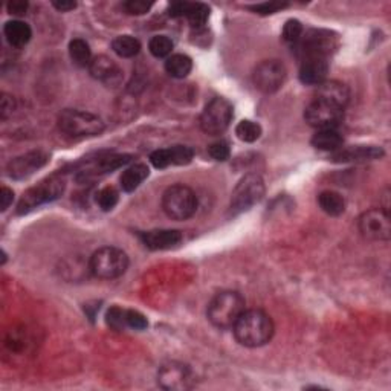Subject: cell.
I'll list each match as a JSON object with an SVG mask.
<instances>
[{"label": "cell", "mask_w": 391, "mask_h": 391, "mask_svg": "<svg viewBox=\"0 0 391 391\" xmlns=\"http://www.w3.org/2000/svg\"><path fill=\"white\" fill-rule=\"evenodd\" d=\"M236 340L245 347H262L268 344L276 327H273L272 318L260 309L245 310L232 327Z\"/></svg>", "instance_id": "6da1fadb"}, {"label": "cell", "mask_w": 391, "mask_h": 391, "mask_svg": "<svg viewBox=\"0 0 391 391\" xmlns=\"http://www.w3.org/2000/svg\"><path fill=\"white\" fill-rule=\"evenodd\" d=\"M246 310L245 298L236 291L218 292L208 304L207 315L217 328H232Z\"/></svg>", "instance_id": "7a4b0ae2"}, {"label": "cell", "mask_w": 391, "mask_h": 391, "mask_svg": "<svg viewBox=\"0 0 391 391\" xmlns=\"http://www.w3.org/2000/svg\"><path fill=\"white\" fill-rule=\"evenodd\" d=\"M129 257L120 248L103 246L92 254L89 271L101 280H115L126 273Z\"/></svg>", "instance_id": "3957f363"}, {"label": "cell", "mask_w": 391, "mask_h": 391, "mask_svg": "<svg viewBox=\"0 0 391 391\" xmlns=\"http://www.w3.org/2000/svg\"><path fill=\"white\" fill-rule=\"evenodd\" d=\"M198 196L190 186L171 185L162 194V209L173 221H186L198 211Z\"/></svg>", "instance_id": "277c9868"}, {"label": "cell", "mask_w": 391, "mask_h": 391, "mask_svg": "<svg viewBox=\"0 0 391 391\" xmlns=\"http://www.w3.org/2000/svg\"><path fill=\"white\" fill-rule=\"evenodd\" d=\"M66 181L61 176H51L35 186H31L17 203V214H26L45 203L58 199L65 193Z\"/></svg>", "instance_id": "5b68a950"}, {"label": "cell", "mask_w": 391, "mask_h": 391, "mask_svg": "<svg viewBox=\"0 0 391 391\" xmlns=\"http://www.w3.org/2000/svg\"><path fill=\"white\" fill-rule=\"evenodd\" d=\"M338 48V38L330 31L310 29L303 33L301 38L295 43L296 56L304 58H328V56Z\"/></svg>", "instance_id": "8992f818"}, {"label": "cell", "mask_w": 391, "mask_h": 391, "mask_svg": "<svg viewBox=\"0 0 391 391\" xmlns=\"http://www.w3.org/2000/svg\"><path fill=\"white\" fill-rule=\"evenodd\" d=\"M58 127L69 136H97L104 130V122L89 112L66 109L58 115Z\"/></svg>", "instance_id": "52a82bcc"}, {"label": "cell", "mask_w": 391, "mask_h": 391, "mask_svg": "<svg viewBox=\"0 0 391 391\" xmlns=\"http://www.w3.org/2000/svg\"><path fill=\"white\" fill-rule=\"evenodd\" d=\"M264 182L259 175H246L240 179L231 196L230 213L237 216L260 203L264 196Z\"/></svg>", "instance_id": "ba28073f"}, {"label": "cell", "mask_w": 391, "mask_h": 391, "mask_svg": "<svg viewBox=\"0 0 391 391\" xmlns=\"http://www.w3.org/2000/svg\"><path fill=\"white\" fill-rule=\"evenodd\" d=\"M234 116L232 104L225 98H213L203 109L200 115V129L211 136L222 135L230 127Z\"/></svg>", "instance_id": "9c48e42d"}, {"label": "cell", "mask_w": 391, "mask_h": 391, "mask_svg": "<svg viewBox=\"0 0 391 391\" xmlns=\"http://www.w3.org/2000/svg\"><path fill=\"white\" fill-rule=\"evenodd\" d=\"M358 228L362 237L370 241H388L391 237V222L387 209L372 208L358 218Z\"/></svg>", "instance_id": "30bf717a"}, {"label": "cell", "mask_w": 391, "mask_h": 391, "mask_svg": "<svg viewBox=\"0 0 391 391\" xmlns=\"http://www.w3.org/2000/svg\"><path fill=\"white\" fill-rule=\"evenodd\" d=\"M287 70L278 60H264L257 65L253 74V81L257 89L263 93H273L285 84Z\"/></svg>", "instance_id": "8fae6325"}, {"label": "cell", "mask_w": 391, "mask_h": 391, "mask_svg": "<svg viewBox=\"0 0 391 391\" xmlns=\"http://www.w3.org/2000/svg\"><path fill=\"white\" fill-rule=\"evenodd\" d=\"M342 109L327 104L324 101L314 99L304 111V120L317 130L336 129L342 120Z\"/></svg>", "instance_id": "7c38bea8"}, {"label": "cell", "mask_w": 391, "mask_h": 391, "mask_svg": "<svg viewBox=\"0 0 391 391\" xmlns=\"http://www.w3.org/2000/svg\"><path fill=\"white\" fill-rule=\"evenodd\" d=\"M158 384L163 390L182 391L193 385V374L189 367L181 362H167L158 372Z\"/></svg>", "instance_id": "4fadbf2b"}, {"label": "cell", "mask_w": 391, "mask_h": 391, "mask_svg": "<svg viewBox=\"0 0 391 391\" xmlns=\"http://www.w3.org/2000/svg\"><path fill=\"white\" fill-rule=\"evenodd\" d=\"M49 161V154L45 153L42 150H34L29 152L26 154L17 156L14 158L10 163H8L6 171L8 176L13 179H26L29 176H33L37 170H40L45 167Z\"/></svg>", "instance_id": "5bb4252c"}, {"label": "cell", "mask_w": 391, "mask_h": 391, "mask_svg": "<svg viewBox=\"0 0 391 391\" xmlns=\"http://www.w3.org/2000/svg\"><path fill=\"white\" fill-rule=\"evenodd\" d=\"M194 158L193 148L186 145H175L159 148L150 154V162L154 168H167L170 166H186Z\"/></svg>", "instance_id": "9a60e30c"}, {"label": "cell", "mask_w": 391, "mask_h": 391, "mask_svg": "<svg viewBox=\"0 0 391 391\" xmlns=\"http://www.w3.org/2000/svg\"><path fill=\"white\" fill-rule=\"evenodd\" d=\"M89 72L95 80L107 86H118L122 80V70L116 61L107 56H98L92 58Z\"/></svg>", "instance_id": "2e32d148"}, {"label": "cell", "mask_w": 391, "mask_h": 391, "mask_svg": "<svg viewBox=\"0 0 391 391\" xmlns=\"http://www.w3.org/2000/svg\"><path fill=\"white\" fill-rule=\"evenodd\" d=\"M315 99L324 101L327 104H332L335 107H340L344 111V107L347 106L350 99V90L344 83L330 80L324 81L319 86H317L315 92Z\"/></svg>", "instance_id": "e0dca14e"}, {"label": "cell", "mask_w": 391, "mask_h": 391, "mask_svg": "<svg viewBox=\"0 0 391 391\" xmlns=\"http://www.w3.org/2000/svg\"><path fill=\"white\" fill-rule=\"evenodd\" d=\"M184 239L182 232L177 230H153L141 234V240L145 248L152 251H163V249L176 248Z\"/></svg>", "instance_id": "ac0fdd59"}, {"label": "cell", "mask_w": 391, "mask_h": 391, "mask_svg": "<svg viewBox=\"0 0 391 391\" xmlns=\"http://www.w3.org/2000/svg\"><path fill=\"white\" fill-rule=\"evenodd\" d=\"M384 156V150L376 145H356L347 148H338L333 152L332 159L335 162H364L379 159Z\"/></svg>", "instance_id": "d6986e66"}, {"label": "cell", "mask_w": 391, "mask_h": 391, "mask_svg": "<svg viewBox=\"0 0 391 391\" xmlns=\"http://www.w3.org/2000/svg\"><path fill=\"white\" fill-rule=\"evenodd\" d=\"M328 72L327 58H304L300 66V81L309 86H319L326 81Z\"/></svg>", "instance_id": "ffe728a7"}, {"label": "cell", "mask_w": 391, "mask_h": 391, "mask_svg": "<svg viewBox=\"0 0 391 391\" xmlns=\"http://www.w3.org/2000/svg\"><path fill=\"white\" fill-rule=\"evenodd\" d=\"M3 34L6 42L10 43L13 48H23L26 46L33 37V31L29 25L22 20H11L5 23Z\"/></svg>", "instance_id": "44dd1931"}, {"label": "cell", "mask_w": 391, "mask_h": 391, "mask_svg": "<svg viewBox=\"0 0 391 391\" xmlns=\"http://www.w3.org/2000/svg\"><path fill=\"white\" fill-rule=\"evenodd\" d=\"M148 175H150V170H148L145 163H135V166L129 167L120 177L122 191L126 193L135 191L138 186L148 177Z\"/></svg>", "instance_id": "7402d4cb"}, {"label": "cell", "mask_w": 391, "mask_h": 391, "mask_svg": "<svg viewBox=\"0 0 391 391\" xmlns=\"http://www.w3.org/2000/svg\"><path fill=\"white\" fill-rule=\"evenodd\" d=\"M312 145L323 152H336L342 147V136L336 129L318 130L312 138Z\"/></svg>", "instance_id": "603a6c76"}, {"label": "cell", "mask_w": 391, "mask_h": 391, "mask_svg": "<svg viewBox=\"0 0 391 391\" xmlns=\"http://www.w3.org/2000/svg\"><path fill=\"white\" fill-rule=\"evenodd\" d=\"M318 203H319V208H321L326 214L332 217H338L346 211V200H344L340 193L332 190H326L323 193H319Z\"/></svg>", "instance_id": "cb8c5ba5"}, {"label": "cell", "mask_w": 391, "mask_h": 391, "mask_svg": "<svg viewBox=\"0 0 391 391\" xmlns=\"http://www.w3.org/2000/svg\"><path fill=\"white\" fill-rule=\"evenodd\" d=\"M166 70L170 77L181 78L189 77L193 70V60L189 56H184V54H175V56H170L166 61Z\"/></svg>", "instance_id": "d4e9b609"}, {"label": "cell", "mask_w": 391, "mask_h": 391, "mask_svg": "<svg viewBox=\"0 0 391 391\" xmlns=\"http://www.w3.org/2000/svg\"><path fill=\"white\" fill-rule=\"evenodd\" d=\"M112 49L122 58H131L136 57L141 51V43L138 38L131 35H120L112 42Z\"/></svg>", "instance_id": "484cf974"}, {"label": "cell", "mask_w": 391, "mask_h": 391, "mask_svg": "<svg viewBox=\"0 0 391 391\" xmlns=\"http://www.w3.org/2000/svg\"><path fill=\"white\" fill-rule=\"evenodd\" d=\"M69 56L77 66L89 67L92 61L90 46L88 45V42H84L83 38H74V40L69 43Z\"/></svg>", "instance_id": "4316f807"}, {"label": "cell", "mask_w": 391, "mask_h": 391, "mask_svg": "<svg viewBox=\"0 0 391 391\" xmlns=\"http://www.w3.org/2000/svg\"><path fill=\"white\" fill-rule=\"evenodd\" d=\"M175 45L170 40L167 35H154L150 42H148V51L156 58H168L173 52Z\"/></svg>", "instance_id": "83f0119b"}, {"label": "cell", "mask_w": 391, "mask_h": 391, "mask_svg": "<svg viewBox=\"0 0 391 391\" xmlns=\"http://www.w3.org/2000/svg\"><path fill=\"white\" fill-rule=\"evenodd\" d=\"M236 135L240 141H244V143H255V141L262 136V127L260 124L254 121L244 120L237 124Z\"/></svg>", "instance_id": "f1b7e54d"}, {"label": "cell", "mask_w": 391, "mask_h": 391, "mask_svg": "<svg viewBox=\"0 0 391 391\" xmlns=\"http://www.w3.org/2000/svg\"><path fill=\"white\" fill-rule=\"evenodd\" d=\"M208 17L209 8L203 3H191L189 13H186V19H189L193 28H202L207 23Z\"/></svg>", "instance_id": "f546056e"}, {"label": "cell", "mask_w": 391, "mask_h": 391, "mask_svg": "<svg viewBox=\"0 0 391 391\" xmlns=\"http://www.w3.org/2000/svg\"><path fill=\"white\" fill-rule=\"evenodd\" d=\"M120 200V193L113 186H104L97 194V203L103 211H112Z\"/></svg>", "instance_id": "4dcf8cb0"}, {"label": "cell", "mask_w": 391, "mask_h": 391, "mask_svg": "<svg viewBox=\"0 0 391 391\" xmlns=\"http://www.w3.org/2000/svg\"><path fill=\"white\" fill-rule=\"evenodd\" d=\"M106 321L107 326L113 328V330H122V328L127 327L126 323V310L118 308V306H113L107 310V315H106Z\"/></svg>", "instance_id": "1f68e13d"}, {"label": "cell", "mask_w": 391, "mask_h": 391, "mask_svg": "<svg viewBox=\"0 0 391 391\" xmlns=\"http://www.w3.org/2000/svg\"><path fill=\"white\" fill-rule=\"evenodd\" d=\"M303 33H304V28L301 25V22L296 19H291L286 22V25L283 28V38L285 42L295 45L301 38Z\"/></svg>", "instance_id": "d6a6232c"}, {"label": "cell", "mask_w": 391, "mask_h": 391, "mask_svg": "<svg viewBox=\"0 0 391 391\" xmlns=\"http://www.w3.org/2000/svg\"><path fill=\"white\" fill-rule=\"evenodd\" d=\"M126 323H127V327L135 328V330H145V328L148 327L147 318L141 314V312L133 310V309L126 310Z\"/></svg>", "instance_id": "836d02e7"}, {"label": "cell", "mask_w": 391, "mask_h": 391, "mask_svg": "<svg viewBox=\"0 0 391 391\" xmlns=\"http://www.w3.org/2000/svg\"><path fill=\"white\" fill-rule=\"evenodd\" d=\"M208 153H209L211 158L216 159V161H221V162L230 159V154H231L230 145L226 144L225 141H217V143L211 144L209 148H208Z\"/></svg>", "instance_id": "e575fe53"}, {"label": "cell", "mask_w": 391, "mask_h": 391, "mask_svg": "<svg viewBox=\"0 0 391 391\" xmlns=\"http://www.w3.org/2000/svg\"><path fill=\"white\" fill-rule=\"evenodd\" d=\"M152 5H153V3L144 2V0H129V2H126V3L122 5V8L127 11V14H131V15H143V14L150 11Z\"/></svg>", "instance_id": "d590c367"}, {"label": "cell", "mask_w": 391, "mask_h": 391, "mask_svg": "<svg viewBox=\"0 0 391 391\" xmlns=\"http://www.w3.org/2000/svg\"><path fill=\"white\" fill-rule=\"evenodd\" d=\"M287 3H280V2H264V3H259V5H251L248 6L249 10L254 11L255 14H262V15H268V14H273L280 10L286 8Z\"/></svg>", "instance_id": "8d00e7d4"}, {"label": "cell", "mask_w": 391, "mask_h": 391, "mask_svg": "<svg viewBox=\"0 0 391 391\" xmlns=\"http://www.w3.org/2000/svg\"><path fill=\"white\" fill-rule=\"evenodd\" d=\"M28 6L29 5L28 2H25V0H13V2L6 5L8 13L13 15H25L28 11Z\"/></svg>", "instance_id": "74e56055"}, {"label": "cell", "mask_w": 391, "mask_h": 391, "mask_svg": "<svg viewBox=\"0 0 391 391\" xmlns=\"http://www.w3.org/2000/svg\"><path fill=\"white\" fill-rule=\"evenodd\" d=\"M190 5L189 2H175V3H171L170 6V10H168V14L171 15V17H186V13H189L190 10Z\"/></svg>", "instance_id": "f35d334b"}, {"label": "cell", "mask_w": 391, "mask_h": 391, "mask_svg": "<svg viewBox=\"0 0 391 391\" xmlns=\"http://www.w3.org/2000/svg\"><path fill=\"white\" fill-rule=\"evenodd\" d=\"M14 200V193L13 190L6 189V186H2V190H0V203H2V211H6L8 208L11 207V203Z\"/></svg>", "instance_id": "ab89813d"}, {"label": "cell", "mask_w": 391, "mask_h": 391, "mask_svg": "<svg viewBox=\"0 0 391 391\" xmlns=\"http://www.w3.org/2000/svg\"><path fill=\"white\" fill-rule=\"evenodd\" d=\"M0 109H2V118L5 120L8 115H11L13 111H14V99L13 97L10 95H6V93H3V97H2V106H0Z\"/></svg>", "instance_id": "60d3db41"}, {"label": "cell", "mask_w": 391, "mask_h": 391, "mask_svg": "<svg viewBox=\"0 0 391 391\" xmlns=\"http://www.w3.org/2000/svg\"><path fill=\"white\" fill-rule=\"evenodd\" d=\"M52 6L61 13H67L75 10L77 3L72 2V0H60V2H52Z\"/></svg>", "instance_id": "b9f144b4"}]
</instances>
